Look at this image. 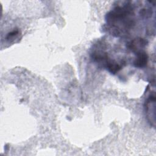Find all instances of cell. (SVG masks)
Listing matches in <instances>:
<instances>
[{
    "label": "cell",
    "mask_w": 156,
    "mask_h": 156,
    "mask_svg": "<svg viewBox=\"0 0 156 156\" xmlns=\"http://www.w3.org/2000/svg\"><path fill=\"white\" fill-rule=\"evenodd\" d=\"M155 93L153 91L150 93L144 102V110L148 122L152 127L155 126Z\"/></svg>",
    "instance_id": "7a4b0ae2"
},
{
    "label": "cell",
    "mask_w": 156,
    "mask_h": 156,
    "mask_svg": "<svg viewBox=\"0 0 156 156\" xmlns=\"http://www.w3.org/2000/svg\"><path fill=\"white\" fill-rule=\"evenodd\" d=\"M136 57L133 61V65L136 68H141L146 66L148 62V55L144 51L136 52Z\"/></svg>",
    "instance_id": "277c9868"
},
{
    "label": "cell",
    "mask_w": 156,
    "mask_h": 156,
    "mask_svg": "<svg viewBox=\"0 0 156 156\" xmlns=\"http://www.w3.org/2000/svg\"><path fill=\"white\" fill-rule=\"evenodd\" d=\"M20 31L18 29H15V30H13L12 31L10 32L9 33H8V34L6 36V40H10L12 39H13V38L16 37L18 36V35L19 34Z\"/></svg>",
    "instance_id": "5b68a950"
},
{
    "label": "cell",
    "mask_w": 156,
    "mask_h": 156,
    "mask_svg": "<svg viewBox=\"0 0 156 156\" xmlns=\"http://www.w3.org/2000/svg\"><path fill=\"white\" fill-rule=\"evenodd\" d=\"M121 3L117 4L105 15L108 30L116 37L127 34L135 25L134 8L132 2L123 1Z\"/></svg>",
    "instance_id": "6da1fadb"
},
{
    "label": "cell",
    "mask_w": 156,
    "mask_h": 156,
    "mask_svg": "<svg viewBox=\"0 0 156 156\" xmlns=\"http://www.w3.org/2000/svg\"><path fill=\"white\" fill-rule=\"evenodd\" d=\"M147 44V41L141 38H137L129 41L127 44V47L134 52L142 51L141 49L145 47Z\"/></svg>",
    "instance_id": "3957f363"
}]
</instances>
